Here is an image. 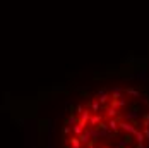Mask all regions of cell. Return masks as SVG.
<instances>
[{"mask_svg":"<svg viewBox=\"0 0 149 148\" xmlns=\"http://www.w3.org/2000/svg\"><path fill=\"white\" fill-rule=\"evenodd\" d=\"M137 124L135 122H130V121H118V129H122L123 133H129L134 136V133L137 131V128H135Z\"/></svg>","mask_w":149,"mask_h":148,"instance_id":"6da1fadb","label":"cell"},{"mask_svg":"<svg viewBox=\"0 0 149 148\" xmlns=\"http://www.w3.org/2000/svg\"><path fill=\"white\" fill-rule=\"evenodd\" d=\"M101 121H103V116L100 112H91L89 121H88V128H96Z\"/></svg>","mask_w":149,"mask_h":148,"instance_id":"7a4b0ae2","label":"cell"},{"mask_svg":"<svg viewBox=\"0 0 149 148\" xmlns=\"http://www.w3.org/2000/svg\"><path fill=\"white\" fill-rule=\"evenodd\" d=\"M100 104H101V109H104L106 107V104H108V100H110V95H108V91L104 88L98 90V98H96Z\"/></svg>","mask_w":149,"mask_h":148,"instance_id":"3957f363","label":"cell"},{"mask_svg":"<svg viewBox=\"0 0 149 148\" xmlns=\"http://www.w3.org/2000/svg\"><path fill=\"white\" fill-rule=\"evenodd\" d=\"M89 116H91V110L88 109V107H84V110L81 112V117H79V124H82L84 128H88V121H89Z\"/></svg>","mask_w":149,"mask_h":148,"instance_id":"277c9868","label":"cell"},{"mask_svg":"<svg viewBox=\"0 0 149 148\" xmlns=\"http://www.w3.org/2000/svg\"><path fill=\"white\" fill-rule=\"evenodd\" d=\"M67 143H69V145H70L72 148H82V143H81L79 136H75V134H70V136H67Z\"/></svg>","mask_w":149,"mask_h":148,"instance_id":"5b68a950","label":"cell"},{"mask_svg":"<svg viewBox=\"0 0 149 148\" xmlns=\"http://www.w3.org/2000/svg\"><path fill=\"white\" fill-rule=\"evenodd\" d=\"M106 124H108V129H110V131H111V133L115 134V136H117V134H118V119L117 117H113V119H110V121H108V122H106Z\"/></svg>","mask_w":149,"mask_h":148,"instance_id":"8992f818","label":"cell"},{"mask_svg":"<svg viewBox=\"0 0 149 148\" xmlns=\"http://www.w3.org/2000/svg\"><path fill=\"white\" fill-rule=\"evenodd\" d=\"M110 105L115 107V109H122V107H125V105H127V98H125V95L120 97V98H115V100H110Z\"/></svg>","mask_w":149,"mask_h":148,"instance_id":"52a82bcc","label":"cell"},{"mask_svg":"<svg viewBox=\"0 0 149 148\" xmlns=\"http://www.w3.org/2000/svg\"><path fill=\"white\" fill-rule=\"evenodd\" d=\"M120 116V112H118V109H115V107H106V117L108 119H113V117H118Z\"/></svg>","mask_w":149,"mask_h":148,"instance_id":"ba28073f","label":"cell"},{"mask_svg":"<svg viewBox=\"0 0 149 148\" xmlns=\"http://www.w3.org/2000/svg\"><path fill=\"white\" fill-rule=\"evenodd\" d=\"M79 140H81V143H82V145H86V143L91 140V133H89V129H88V128L84 129V133L79 134Z\"/></svg>","mask_w":149,"mask_h":148,"instance_id":"9c48e42d","label":"cell"},{"mask_svg":"<svg viewBox=\"0 0 149 148\" xmlns=\"http://www.w3.org/2000/svg\"><path fill=\"white\" fill-rule=\"evenodd\" d=\"M123 95H129V97L141 98V91H137V90H134V88H125V90H123Z\"/></svg>","mask_w":149,"mask_h":148,"instance_id":"30bf717a","label":"cell"},{"mask_svg":"<svg viewBox=\"0 0 149 148\" xmlns=\"http://www.w3.org/2000/svg\"><path fill=\"white\" fill-rule=\"evenodd\" d=\"M84 129H86V128H84L82 124H79V122H77V124H74V126H72V134L79 136L81 133H84Z\"/></svg>","mask_w":149,"mask_h":148,"instance_id":"8fae6325","label":"cell"},{"mask_svg":"<svg viewBox=\"0 0 149 148\" xmlns=\"http://www.w3.org/2000/svg\"><path fill=\"white\" fill-rule=\"evenodd\" d=\"M100 110H101V104L94 98V100L91 102V112H100Z\"/></svg>","mask_w":149,"mask_h":148,"instance_id":"7c38bea8","label":"cell"},{"mask_svg":"<svg viewBox=\"0 0 149 148\" xmlns=\"http://www.w3.org/2000/svg\"><path fill=\"white\" fill-rule=\"evenodd\" d=\"M134 136H135V141H137V143H144V141H146V136H144V133H141L139 129L134 133Z\"/></svg>","mask_w":149,"mask_h":148,"instance_id":"4fadbf2b","label":"cell"},{"mask_svg":"<svg viewBox=\"0 0 149 148\" xmlns=\"http://www.w3.org/2000/svg\"><path fill=\"white\" fill-rule=\"evenodd\" d=\"M141 121H142V128H149V112H146V114H142V117H141Z\"/></svg>","mask_w":149,"mask_h":148,"instance_id":"5bb4252c","label":"cell"},{"mask_svg":"<svg viewBox=\"0 0 149 148\" xmlns=\"http://www.w3.org/2000/svg\"><path fill=\"white\" fill-rule=\"evenodd\" d=\"M67 124H69V126H74V124H77V117L74 116V112H70V116H69V119H67Z\"/></svg>","mask_w":149,"mask_h":148,"instance_id":"9a60e30c","label":"cell"},{"mask_svg":"<svg viewBox=\"0 0 149 148\" xmlns=\"http://www.w3.org/2000/svg\"><path fill=\"white\" fill-rule=\"evenodd\" d=\"M96 129H100V131H104V133H108V124L104 122V121H101L98 126H96Z\"/></svg>","mask_w":149,"mask_h":148,"instance_id":"2e32d148","label":"cell"},{"mask_svg":"<svg viewBox=\"0 0 149 148\" xmlns=\"http://www.w3.org/2000/svg\"><path fill=\"white\" fill-rule=\"evenodd\" d=\"M70 134H72V126L65 124V126H63V136H70Z\"/></svg>","mask_w":149,"mask_h":148,"instance_id":"e0dca14e","label":"cell"},{"mask_svg":"<svg viewBox=\"0 0 149 148\" xmlns=\"http://www.w3.org/2000/svg\"><path fill=\"white\" fill-rule=\"evenodd\" d=\"M86 148H98V141H96V140H89V141L86 143Z\"/></svg>","mask_w":149,"mask_h":148,"instance_id":"ac0fdd59","label":"cell"},{"mask_svg":"<svg viewBox=\"0 0 149 148\" xmlns=\"http://www.w3.org/2000/svg\"><path fill=\"white\" fill-rule=\"evenodd\" d=\"M142 133H144V136H146V140H149V128H144Z\"/></svg>","mask_w":149,"mask_h":148,"instance_id":"d6986e66","label":"cell"},{"mask_svg":"<svg viewBox=\"0 0 149 148\" xmlns=\"http://www.w3.org/2000/svg\"><path fill=\"white\" fill-rule=\"evenodd\" d=\"M75 110H77V112H79V114H81V112H82V110H84V105H77V107H75Z\"/></svg>","mask_w":149,"mask_h":148,"instance_id":"ffe728a7","label":"cell"},{"mask_svg":"<svg viewBox=\"0 0 149 148\" xmlns=\"http://www.w3.org/2000/svg\"><path fill=\"white\" fill-rule=\"evenodd\" d=\"M135 148H148V147H146L144 143H137V145H135Z\"/></svg>","mask_w":149,"mask_h":148,"instance_id":"44dd1931","label":"cell"},{"mask_svg":"<svg viewBox=\"0 0 149 148\" xmlns=\"http://www.w3.org/2000/svg\"><path fill=\"white\" fill-rule=\"evenodd\" d=\"M98 148H110V147H100V145H98Z\"/></svg>","mask_w":149,"mask_h":148,"instance_id":"7402d4cb","label":"cell"}]
</instances>
